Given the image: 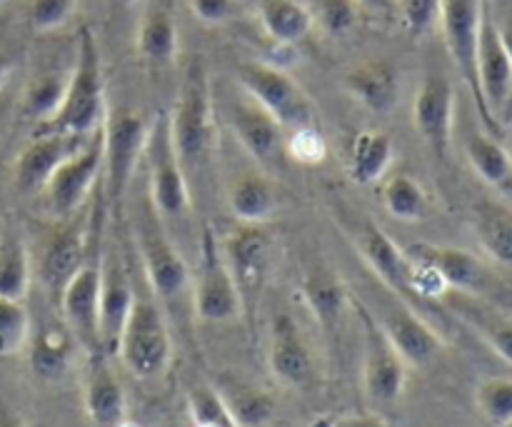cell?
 <instances>
[{
    "instance_id": "cell-6",
    "label": "cell",
    "mask_w": 512,
    "mask_h": 427,
    "mask_svg": "<svg viewBox=\"0 0 512 427\" xmlns=\"http://www.w3.org/2000/svg\"><path fill=\"white\" fill-rule=\"evenodd\" d=\"M160 220L163 218L155 213L153 203H148L138 213L133 235L150 290L160 300H165V303H175V300H180L190 290L193 275H190L188 263L178 253L170 235L163 230Z\"/></svg>"
},
{
    "instance_id": "cell-28",
    "label": "cell",
    "mask_w": 512,
    "mask_h": 427,
    "mask_svg": "<svg viewBox=\"0 0 512 427\" xmlns=\"http://www.w3.org/2000/svg\"><path fill=\"white\" fill-rule=\"evenodd\" d=\"M213 390L238 427H265L273 420L275 400L268 390L230 373L218 375Z\"/></svg>"
},
{
    "instance_id": "cell-29",
    "label": "cell",
    "mask_w": 512,
    "mask_h": 427,
    "mask_svg": "<svg viewBox=\"0 0 512 427\" xmlns=\"http://www.w3.org/2000/svg\"><path fill=\"white\" fill-rule=\"evenodd\" d=\"M470 225L483 253L493 263L512 268V205L485 195L473 203Z\"/></svg>"
},
{
    "instance_id": "cell-25",
    "label": "cell",
    "mask_w": 512,
    "mask_h": 427,
    "mask_svg": "<svg viewBox=\"0 0 512 427\" xmlns=\"http://www.w3.org/2000/svg\"><path fill=\"white\" fill-rule=\"evenodd\" d=\"M445 303L453 310L455 318L463 320L465 325L475 330L505 363L512 365V318L490 305L483 295L458 293V290H448L445 293Z\"/></svg>"
},
{
    "instance_id": "cell-3",
    "label": "cell",
    "mask_w": 512,
    "mask_h": 427,
    "mask_svg": "<svg viewBox=\"0 0 512 427\" xmlns=\"http://www.w3.org/2000/svg\"><path fill=\"white\" fill-rule=\"evenodd\" d=\"M338 223L343 233L348 235L350 243L355 245L363 263L378 275L380 283L395 295V298L405 300L408 305L415 303L413 285V258L405 248H400L375 220L368 215L350 210L348 205H338Z\"/></svg>"
},
{
    "instance_id": "cell-30",
    "label": "cell",
    "mask_w": 512,
    "mask_h": 427,
    "mask_svg": "<svg viewBox=\"0 0 512 427\" xmlns=\"http://www.w3.org/2000/svg\"><path fill=\"white\" fill-rule=\"evenodd\" d=\"M88 378L83 388V405L90 423L95 427H115L125 420V390L120 385L118 375L108 368L105 358H90Z\"/></svg>"
},
{
    "instance_id": "cell-14",
    "label": "cell",
    "mask_w": 512,
    "mask_h": 427,
    "mask_svg": "<svg viewBox=\"0 0 512 427\" xmlns=\"http://www.w3.org/2000/svg\"><path fill=\"white\" fill-rule=\"evenodd\" d=\"M455 88L448 75L428 73L413 100V125L430 153L448 163L455 130Z\"/></svg>"
},
{
    "instance_id": "cell-12",
    "label": "cell",
    "mask_w": 512,
    "mask_h": 427,
    "mask_svg": "<svg viewBox=\"0 0 512 427\" xmlns=\"http://www.w3.org/2000/svg\"><path fill=\"white\" fill-rule=\"evenodd\" d=\"M150 125L135 110H110L105 115L103 123V138H105V160L103 173L105 185L113 205H123L125 193L130 188L135 168H138L140 158L145 153V143H148Z\"/></svg>"
},
{
    "instance_id": "cell-23",
    "label": "cell",
    "mask_w": 512,
    "mask_h": 427,
    "mask_svg": "<svg viewBox=\"0 0 512 427\" xmlns=\"http://www.w3.org/2000/svg\"><path fill=\"white\" fill-rule=\"evenodd\" d=\"M300 295L310 308L313 318L328 335H335L343 328L345 313L350 308V293L338 273L323 263H313L305 268L300 278Z\"/></svg>"
},
{
    "instance_id": "cell-38",
    "label": "cell",
    "mask_w": 512,
    "mask_h": 427,
    "mask_svg": "<svg viewBox=\"0 0 512 427\" xmlns=\"http://www.w3.org/2000/svg\"><path fill=\"white\" fill-rule=\"evenodd\" d=\"M380 200L393 218L403 223H418L428 215L430 200L423 185L408 173H395L380 188Z\"/></svg>"
},
{
    "instance_id": "cell-41",
    "label": "cell",
    "mask_w": 512,
    "mask_h": 427,
    "mask_svg": "<svg viewBox=\"0 0 512 427\" xmlns=\"http://www.w3.org/2000/svg\"><path fill=\"white\" fill-rule=\"evenodd\" d=\"M360 5V0H315L310 10L318 28L333 38H343L358 25Z\"/></svg>"
},
{
    "instance_id": "cell-52",
    "label": "cell",
    "mask_w": 512,
    "mask_h": 427,
    "mask_svg": "<svg viewBox=\"0 0 512 427\" xmlns=\"http://www.w3.org/2000/svg\"><path fill=\"white\" fill-rule=\"evenodd\" d=\"M115 427H143V425L135 423V420H128V418H125V420H120V423L115 425Z\"/></svg>"
},
{
    "instance_id": "cell-54",
    "label": "cell",
    "mask_w": 512,
    "mask_h": 427,
    "mask_svg": "<svg viewBox=\"0 0 512 427\" xmlns=\"http://www.w3.org/2000/svg\"><path fill=\"white\" fill-rule=\"evenodd\" d=\"M0 5H3V0H0Z\"/></svg>"
},
{
    "instance_id": "cell-4",
    "label": "cell",
    "mask_w": 512,
    "mask_h": 427,
    "mask_svg": "<svg viewBox=\"0 0 512 427\" xmlns=\"http://www.w3.org/2000/svg\"><path fill=\"white\" fill-rule=\"evenodd\" d=\"M115 355L125 365V370L138 380H158L170 368L173 340H170L163 310L153 300L135 298Z\"/></svg>"
},
{
    "instance_id": "cell-10",
    "label": "cell",
    "mask_w": 512,
    "mask_h": 427,
    "mask_svg": "<svg viewBox=\"0 0 512 427\" xmlns=\"http://www.w3.org/2000/svg\"><path fill=\"white\" fill-rule=\"evenodd\" d=\"M355 315L360 320V333H363V390L365 398L375 405L398 403L400 395L408 385V363L403 355L393 348L388 335L373 318L368 305L360 300H350Z\"/></svg>"
},
{
    "instance_id": "cell-49",
    "label": "cell",
    "mask_w": 512,
    "mask_h": 427,
    "mask_svg": "<svg viewBox=\"0 0 512 427\" xmlns=\"http://www.w3.org/2000/svg\"><path fill=\"white\" fill-rule=\"evenodd\" d=\"M0 427H28L25 420L20 418V413H15L13 408L0 403Z\"/></svg>"
},
{
    "instance_id": "cell-55",
    "label": "cell",
    "mask_w": 512,
    "mask_h": 427,
    "mask_svg": "<svg viewBox=\"0 0 512 427\" xmlns=\"http://www.w3.org/2000/svg\"><path fill=\"white\" fill-rule=\"evenodd\" d=\"M360 3H365V0H360Z\"/></svg>"
},
{
    "instance_id": "cell-53",
    "label": "cell",
    "mask_w": 512,
    "mask_h": 427,
    "mask_svg": "<svg viewBox=\"0 0 512 427\" xmlns=\"http://www.w3.org/2000/svg\"><path fill=\"white\" fill-rule=\"evenodd\" d=\"M503 427H512V420H510V423H505V425H503Z\"/></svg>"
},
{
    "instance_id": "cell-18",
    "label": "cell",
    "mask_w": 512,
    "mask_h": 427,
    "mask_svg": "<svg viewBox=\"0 0 512 427\" xmlns=\"http://www.w3.org/2000/svg\"><path fill=\"white\" fill-rule=\"evenodd\" d=\"M228 125L233 130L240 148L260 163L263 168L280 165L285 155V138L288 130L273 118L265 108H260L253 98L243 93V98H235L228 103Z\"/></svg>"
},
{
    "instance_id": "cell-24",
    "label": "cell",
    "mask_w": 512,
    "mask_h": 427,
    "mask_svg": "<svg viewBox=\"0 0 512 427\" xmlns=\"http://www.w3.org/2000/svg\"><path fill=\"white\" fill-rule=\"evenodd\" d=\"M410 253L415 258L425 260L440 278L445 280L450 290L470 295H483L490 283V273L473 253L453 248V245H435V243H413Z\"/></svg>"
},
{
    "instance_id": "cell-8",
    "label": "cell",
    "mask_w": 512,
    "mask_h": 427,
    "mask_svg": "<svg viewBox=\"0 0 512 427\" xmlns=\"http://www.w3.org/2000/svg\"><path fill=\"white\" fill-rule=\"evenodd\" d=\"M190 288H193V310L203 323H233L245 313L240 290L210 225H205L200 233L198 273Z\"/></svg>"
},
{
    "instance_id": "cell-17",
    "label": "cell",
    "mask_w": 512,
    "mask_h": 427,
    "mask_svg": "<svg viewBox=\"0 0 512 427\" xmlns=\"http://www.w3.org/2000/svg\"><path fill=\"white\" fill-rule=\"evenodd\" d=\"M383 333L393 343V348L403 355L408 368H425L443 353L445 343L438 335V330L420 318L418 310L408 305L405 300H390L385 310L375 313L370 310Z\"/></svg>"
},
{
    "instance_id": "cell-32",
    "label": "cell",
    "mask_w": 512,
    "mask_h": 427,
    "mask_svg": "<svg viewBox=\"0 0 512 427\" xmlns=\"http://www.w3.org/2000/svg\"><path fill=\"white\" fill-rule=\"evenodd\" d=\"M258 20L263 33L283 48L298 45L315 28L313 10L300 0H260Z\"/></svg>"
},
{
    "instance_id": "cell-47",
    "label": "cell",
    "mask_w": 512,
    "mask_h": 427,
    "mask_svg": "<svg viewBox=\"0 0 512 427\" xmlns=\"http://www.w3.org/2000/svg\"><path fill=\"white\" fill-rule=\"evenodd\" d=\"M488 8L490 15H493V23L498 28L500 40H503L505 50H508V58L512 63V0H488ZM512 120V100H510V108H508V118L505 123Z\"/></svg>"
},
{
    "instance_id": "cell-2",
    "label": "cell",
    "mask_w": 512,
    "mask_h": 427,
    "mask_svg": "<svg viewBox=\"0 0 512 427\" xmlns=\"http://www.w3.org/2000/svg\"><path fill=\"white\" fill-rule=\"evenodd\" d=\"M170 120V138L185 168H203L213 153L215 143V115H213V88H210L208 70L200 58H193L180 80L178 100L173 105Z\"/></svg>"
},
{
    "instance_id": "cell-39",
    "label": "cell",
    "mask_w": 512,
    "mask_h": 427,
    "mask_svg": "<svg viewBox=\"0 0 512 427\" xmlns=\"http://www.w3.org/2000/svg\"><path fill=\"white\" fill-rule=\"evenodd\" d=\"M30 340V315L23 300L0 298V358L18 355Z\"/></svg>"
},
{
    "instance_id": "cell-42",
    "label": "cell",
    "mask_w": 512,
    "mask_h": 427,
    "mask_svg": "<svg viewBox=\"0 0 512 427\" xmlns=\"http://www.w3.org/2000/svg\"><path fill=\"white\" fill-rule=\"evenodd\" d=\"M78 0H25V20L33 33H55L75 15Z\"/></svg>"
},
{
    "instance_id": "cell-36",
    "label": "cell",
    "mask_w": 512,
    "mask_h": 427,
    "mask_svg": "<svg viewBox=\"0 0 512 427\" xmlns=\"http://www.w3.org/2000/svg\"><path fill=\"white\" fill-rule=\"evenodd\" d=\"M33 283V263L28 245L18 230L0 233V298L25 300Z\"/></svg>"
},
{
    "instance_id": "cell-11",
    "label": "cell",
    "mask_w": 512,
    "mask_h": 427,
    "mask_svg": "<svg viewBox=\"0 0 512 427\" xmlns=\"http://www.w3.org/2000/svg\"><path fill=\"white\" fill-rule=\"evenodd\" d=\"M143 158L148 163V190L155 213L160 218H180L190 208V190L170 138L168 113H160L150 125Z\"/></svg>"
},
{
    "instance_id": "cell-45",
    "label": "cell",
    "mask_w": 512,
    "mask_h": 427,
    "mask_svg": "<svg viewBox=\"0 0 512 427\" xmlns=\"http://www.w3.org/2000/svg\"><path fill=\"white\" fill-rule=\"evenodd\" d=\"M400 18L415 38H423L438 25L440 0H398Z\"/></svg>"
},
{
    "instance_id": "cell-33",
    "label": "cell",
    "mask_w": 512,
    "mask_h": 427,
    "mask_svg": "<svg viewBox=\"0 0 512 427\" xmlns=\"http://www.w3.org/2000/svg\"><path fill=\"white\" fill-rule=\"evenodd\" d=\"M395 158L393 138L383 130H360L348 150V175L355 185H373L388 175Z\"/></svg>"
},
{
    "instance_id": "cell-34",
    "label": "cell",
    "mask_w": 512,
    "mask_h": 427,
    "mask_svg": "<svg viewBox=\"0 0 512 427\" xmlns=\"http://www.w3.org/2000/svg\"><path fill=\"white\" fill-rule=\"evenodd\" d=\"M465 158L483 183L512 195V155L488 130H470L465 135Z\"/></svg>"
},
{
    "instance_id": "cell-1",
    "label": "cell",
    "mask_w": 512,
    "mask_h": 427,
    "mask_svg": "<svg viewBox=\"0 0 512 427\" xmlns=\"http://www.w3.org/2000/svg\"><path fill=\"white\" fill-rule=\"evenodd\" d=\"M108 115L105 100V73L103 55H100L95 33L83 25L78 33L75 63L70 68L65 95L60 100L53 118L38 125V133H68V135H93L103 128Z\"/></svg>"
},
{
    "instance_id": "cell-26",
    "label": "cell",
    "mask_w": 512,
    "mask_h": 427,
    "mask_svg": "<svg viewBox=\"0 0 512 427\" xmlns=\"http://www.w3.org/2000/svg\"><path fill=\"white\" fill-rule=\"evenodd\" d=\"M343 88L375 115H388L400 103V73L390 60H365L345 73Z\"/></svg>"
},
{
    "instance_id": "cell-16",
    "label": "cell",
    "mask_w": 512,
    "mask_h": 427,
    "mask_svg": "<svg viewBox=\"0 0 512 427\" xmlns=\"http://www.w3.org/2000/svg\"><path fill=\"white\" fill-rule=\"evenodd\" d=\"M478 83L490 115L503 125L512 100V63L493 23L488 0H480Z\"/></svg>"
},
{
    "instance_id": "cell-50",
    "label": "cell",
    "mask_w": 512,
    "mask_h": 427,
    "mask_svg": "<svg viewBox=\"0 0 512 427\" xmlns=\"http://www.w3.org/2000/svg\"><path fill=\"white\" fill-rule=\"evenodd\" d=\"M10 58L5 53H0V90H3V85L8 83V75H10Z\"/></svg>"
},
{
    "instance_id": "cell-46",
    "label": "cell",
    "mask_w": 512,
    "mask_h": 427,
    "mask_svg": "<svg viewBox=\"0 0 512 427\" xmlns=\"http://www.w3.org/2000/svg\"><path fill=\"white\" fill-rule=\"evenodd\" d=\"M188 8L205 25L233 23L243 13L238 0H188Z\"/></svg>"
},
{
    "instance_id": "cell-20",
    "label": "cell",
    "mask_w": 512,
    "mask_h": 427,
    "mask_svg": "<svg viewBox=\"0 0 512 427\" xmlns=\"http://www.w3.org/2000/svg\"><path fill=\"white\" fill-rule=\"evenodd\" d=\"M135 293L130 275L118 255L108 253L100 258V355L110 358L118 350L120 333L125 328Z\"/></svg>"
},
{
    "instance_id": "cell-51",
    "label": "cell",
    "mask_w": 512,
    "mask_h": 427,
    "mask_svg": "<svg viewBox=\"0 0 512 427\" xmlns=\"http://www.w3.org/2000/svg\"><path fill=\"white\" fill-rule=\"evenodd\" d=\"M113 5H120V8H130V5L140 3V0H110Z\"/></svg>"
},
{
    "instance_id": "cell-13",
    "label": "cell",
    "mask_w": 512,
    "mask_h": 427,
    "mask_svg": "<svg viewBox=\"0 0 512 427\" xmlns=\"http://www.w3.org/2000/svg\"><path fill=\"white\" fill-rule=\"evenodd\" d=\"M220 248H223L225 263L240 290L243 308L253 310L268 283L270 265H273V233L265 228V223H240L238 228L225 235Z\"/></svg>"
},
{
    "instance_id": "cell-27",
    "label": "cell",
    "mask_w": 512,
    "mask_h": 427,
    "mask_svg": "<svg viewBox=\"0 0 512 427\" xmlns=\"http://www.w3.org/2000/svg\"><path fill=\"white\" fill-rule=\"evenodd\" d=\"M135 48H138L140 60L150 68L173 65L180 48V35L173 8L165 0H150L148 8L143 10L138 35H135Z\"/></svg>"
},
{
    "instance_id": "cell-48",
    "label": "cell",
    "mask_w": 512,
    "mask_h": 427,
    "mask_svg": "<svg viewBox=\"0 0 512 427\" xmlns=\"http://www.w3.org/2000/svg\"><path fill=\"white\" fill-rule=\"evenodd\" d=\"M333 427H390V425L375 413H353V415H343V418H335Z\"/></svg>"
},
{
    "instance_id": "cell-43",
    "label": "cell",
    "mask_w": 512,
    "mask_h": 427,
    "mask_svg": "<svg viewBox=\"0 0 512 427\" xmlns=\"http://www.w3.org/2000/svg\"><path fill=\"white\" fill-rule=\"evenodd\" d=\"M285 155L303 168H315L328 158V143H325L318 125L290 130L288 138H285Z\"/></svg>"
},
{
    "instance_id": "cell-31",
    "label": "cell",
    "mask_w": 512,
    "mask_h": 427,
    "mask_svg": "<svg viewBox=\"0 0 512 427\" xmlns=\"http://www.w3.org/2000/svg\"><path fill=\"white\" fill-rule=\"evenodd\" d=\"M228 208L238 223H268L280 208V190L265 173H243L228 188Z\"/></svg>"
},
{
    "instance_id": "cell-40",
    "label": "cell",
    "mask_w": 512,
    "mask_h": 427,
    "mask_svg": "<svg viewBox=\"0 0 512 427\" xmlns=\"http://www.w3.org/2000/svg\"><path fill=\"white\" fill-rule=\"evenodd\" d=\"M475 405L490 425L503 427L512 420V378H485L475 388Z\"/></svg>"
},
{
    "instance_id": "cell-37",
    "label": "cell",
    "mask_w": 512,
    "mask_h": 427,
    "mask_svg": "<svg viewBox=\"0 0 512 427\" xmlns=\"http://www.w3.org/2000/svg\"><path fill=\"white\" fill-rule=\"evenodd\" d=\"M70 70L48 68L35 73L33 78L25 83L23 95H20V113L23 118L33 120V123L43 125L45 120L53 118L58 110L60 100L65 95V85H68Z\"/></svg>"
},
{
    "instance_id": "cell-21",
    "label": "cell",
    "mask_w": 512,
    "mask_h": 427,
    "mask_svg": "<svg viewBox=\"0 0 512 427\" xmlns=\"http://www.w3.org/2000/svg\"><path fill=\"white\" fill-rule=\"evenodd\" d=\"M268 368L273 378L285 388H308L313 383V353H310L308 340L300 333L298 323L290 315H278L273 320Z\"/></svg>"
},
{
    "instance_id": "cell-44",
    "label": "cell",
    "mask_w": 512,
    "mask_h": 427,
    "mask_svg": "<svg viewBox=\"0 0 512 427\" xmlns=\"http://www.w3.org/2000/svg\"><path fill=\"white\" fill-rule=\"evenodd\" d=\"M188 408L193 427H238L225 413L213 388H193L188 393Z\"/></svg>"
},
{
    "instance_id": "cell-7",
    "label": "cell",
    "mask_w": 512,
    "mask_h": 427,
    "mask_svg": "<svg viewBox=\"0 0 512 427\" xmlns=\"http://www.w3.org/2000/svg\"><path fill=\"white\" fill-rule=\"evenodd\" d=\"M440 30H443L445 48L450 60L458 68L465 88L473 95L475 110L483 120L488 133H500L503 125L490 115L478 83V28H480V0H440Z\"/></svg>"
},
{
    "instance_id": "cell-5",
    "label": "cell",
    "mask_w": 512,
    "mask_h": 427,
    "mask_svg": "<svg viewBox=\"0 0 512 427\" xmlns=\"http://www.w3.org/2000/svg\"><path fill=\"white\" fill-rule=\"evenodd\" d=\"M235 78H238L240 90L253 98L260 108L268 110L288 133L318 125L313 100L288 70L270 63H240Z\"/></svg>"
},
{
    "instance_id": "cell-9",
    "label": "cell",
    "mask_w": 512,
    "mask_h": 427,
    "mask_svg": "<svg viewBox=\"0 0 512 427\" xmlns=\"http://www.w3.org/2000/svg\"><path fill=\"white\" fill-rule=\"evenodd\" d=\"M105 160V138L103 128L95 130L78 153L70 155L60 168L50 175L45 188L40 190V205L53 220H65L78 213L88 195L93 193L95 183L103 175Z\"/></svg>"
},
{
    "instance_id": "cell-35",
    "label": "cell",
    "mask_w": 512,
    "mask_h": 427,
    "mask_svg": "<svg viewBox=\"0 0 512 427\" xmlns=\"http://www.w3.org/2000/svg\"><path fill=\"white\" fill-rule=\"evenodd\" d=\"M75 338L63 325H43L30 340V368L45 383H55L68 373L75 355Z\"/></svg>"
},
{
    "instance_id": "cell-22",
    "label": "cell",
    "mask_w": 512,
    "mask_h": 427,
    "mask_svg": "<svg viewBox=\"0 0 512 427\" xmlns=\"http://www.w3.org/2000/svg\"><path fill=\"white\" fill-rule=\"evenodd\" d=\"M85 248H88L85 223L53 230L43 243L38 260V278L43 288L60 295L68 280L85 265Z\"/></svg>"
},
{
    "instance_id": "cell-15",
    "label": "cell",
    "mask_w": 512,
    "mask_h": 427,
    "mask_svg": "<svg viewBox=\"0 0 512 427\" xmlns=\"http://www.w3.org/2000/svg\"><path fill=\"white\" fill-rule=\"evenodd\" d=\"M60 313L65 328L73 333L75 343L88 353V358L100 355V263H85L68 280L58 295Z\"/></svg>"
},
{
    "instance_id": "cell-19",
    "label": "cell",
    "mask_w": 512,
    "mask_h": 427,
    "mask_svg": "<svg viewBox=\"0 0 512 427\" xmlns=\"http://www.w3.org/2000/svg\"><path fill=\"white\" fill-rule=\"evenodd\" d=\"M88 138L68 133H35L33 140L15 158V188L23 195H40V190L45 188L50 175L60 168V163L78 153Z\"/></svg>"
}]
</instances>
